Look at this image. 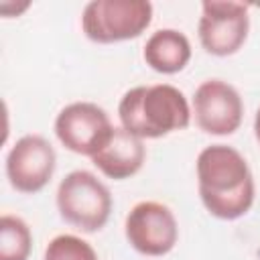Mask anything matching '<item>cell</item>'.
<instances>
[{
    "label": "cell",
    "mask_w": 260,
    "mask_h": 260,
    "mask_svg": "<svg viewBox=\"0 0 260 260\" xmlns=\"http://www.w3.org/2000/svg\"><path fill=\"white\" fill-rule=\"evenodd\" d=\"M254 136H256V140L260 142V108H258L256 118H254Z\"/></svg>",
    "instance_id": "5bb4252c"
},
{
    "label": "cell",
    "mask_w": 260,
    "mask_h": 260,
    "mask_svg": "<svg viewBox=\"0 0 260 260\" xmlns=\"http://www.w3.org/2000/svg\"><path fill=\"white\" fill-rule=\"evenodd\" d=\"M248 4L232 0H205L201 4L199 41L215 57H228L242 49L250 30Z\"/></svg>",
    "instance_id": "5b68a950"
},
{
    "label": "cell",
    "mask_w": 260,
    "mask_h": 260,
    "mask_svg": "<svg viewBox=\"0 0 260 260\" xmlns=\"http://www.w3.org/2000/svg\"><path fill=\"white\" fill-rule=\"evenodd\" d=\"M43 260H100V258L89 242L73 234H61L47 244Z\"/></svg>",
    "instance_id": "4fadbf2b"
},
{
    "label": "cell",
    "mask_w": 260,
    "mask_h": 260,
    "mask_svg": "<svg viewBox=\"0 0 260 260\" xmlns=\"http://www.w3.org/2000/svg\"><path fill=\"white\" fill-rule=\"evenodd\" d=\"M114 126L104 108L91 102H73L55 118V134L59 142L83 156H93L110 138Z\"/></svg>",
    "instance_id": "8992f818"
},
{
    "label": "cell",
    "mask_w": 260,
    "mask_h": 260,
    "mask_svg": "<svg viewBox=\"0 0 260 260\" xmlns=\"http://www.w3.org/2000/svg\"><path fill=\"white\" fill-rule=\"evenodd\" d=\"M152 22L148 0H91L81 14L85 37L100 45L140 37Z\"/></svg>",
    "instance_id": "277c9868"
},
{
    "label": "cell",
    "mask_w": 260,
    "mask_h": 260,
    "mask_svg": "<svg viewBox=\"0 0 260 260\" xmlns=\"http://www.w3.org/2000/svg\"><path fill=\"white\" fill-rule=\"evenodd\" d=\"M118 118L122 128L142 140L160 138L185 130L191 122V108L185 93L175 85H138L122 95Z\"/></svg>",
    "instance_id": "7a4b0ae2"
},
{
    "label": "cell",
    "mask_w": 260,
    "mask_h": 260,
    "mask_svg": "<svg viewBox=\"0 0 260 260\" xmlns=\"http://www.w3.org/2000/svg\"><path fill=\"white\" fill-rule=\"evenodd\" d=\"M193 114L205 134L228 136L240 128L244 104L234 85L221 79H207L195 89Z\"/></svg>",
    "instance_id": "9c48e42d"
},
{
    "label": "cell",
    "mask_w": 260,
    "mask_h": 260,
    "mask_svg": "<svg viewBox=\"0 0 260 260\" xmlns=\"http://www.w3.org/2000/svg\"><path fill=\"white\" fill-rule=\"evenodd\" d=\"M32 234L18 215L4 213L0 219V260H28Z\"/></svg>",
    "instance_id": "7c38bea8"
},
{
    "label": "cell",
    "mask_w": 260,
    "mask_h": 260,
    "mask_svg": "<svg viewBox=\"0 0 260 260\" xmlns=\"http://www.w3.org/2000/svg\"><path fill=\"white\" fill-rule=\"evenodd\" d=\"M142 57L152 71L173 75V73L183 71L185 65L189 63L191 43L181 30L160 28L148 37Z\"/></svg>",
    "instance_id": "8fae6325"
},
{
    "label": "cell",
    "mask_w": 260,
    "mask_h": 260,
    "mask_svg": "<svg viewBox=\"0 0 260 260\" xmlns=\"http://www.w3.org/2000/svg\"><path fill=\"white\" fill-rule=\"evenodd\" d=\"M57 209L65 223L79 232L102 230L112 211L108 187L89 171H71L57 189Z\"/></svg>",
    "instance_id": "3957f363"
},
{
    "label": "cell",
    "mask_w": 260,
    "mask_h": 260,
    "mask_svg": "<svg viewBox=\"0 0 260 260\" xmlns=\"http://www.w3.org/2000/svg\"><path fill=\"white\" fill-rule=\"evenodd\" d=\"M124 234L136 252L144 256H165L177 244L179 225L175 213L165 203L140 201L128 211Z\"/></svg>",
    "instance_id": "52a82bcc"
},
{
    "label": "cell",
    "mask_w": 260,
    "mask_h": 260,
    "mask_svg": "<svg viewBox=\"0 0 260 260\" xmlns=\"http://www.w3.org/2000/svg\"><path fill=\"white\" fill-rule=\"evenodd\" d=\"M144 158H146V148L142 144V138L130 134L122 126L120 128L114 126L108 142L91 156V162L108 179L124 181L134 177L142 169Z\"/></svg>",
    "instance_id": "30bf717a"
},
{
    "label": "cell",
    "mask_w": 260,
    "mask_h": 260,
    "mask_svg": "<svg viewBox=\"0 0 260 260\" xmlns=\"http://www.w3.org/2000/svg\"><path fill=\"white\" fill-rule=\"evenodd\" d=\"M197 187L201 203L217 219H238L254 203L252 171L246 158L228 144H211L199 152Z\"/></svg>",
    "instance_id": "6da1fadb"
},
{
    "label": "cell",
    "mask_w": 260,
    "mask_h": 260,
    "mask_svg": "<svg viewBox=\"0 0 260 260\" xmlns=\"http://www.w3.org/2000/svg\"><path fill=\"white\" fill-rule=\"evenodd\" d=\"M57 154L49 140L39 134H26L6 154V177L12 189L20 193H39L55 173Z\"/></svg>",
    "instance_id": "ba28073f"
}]
</instances>
